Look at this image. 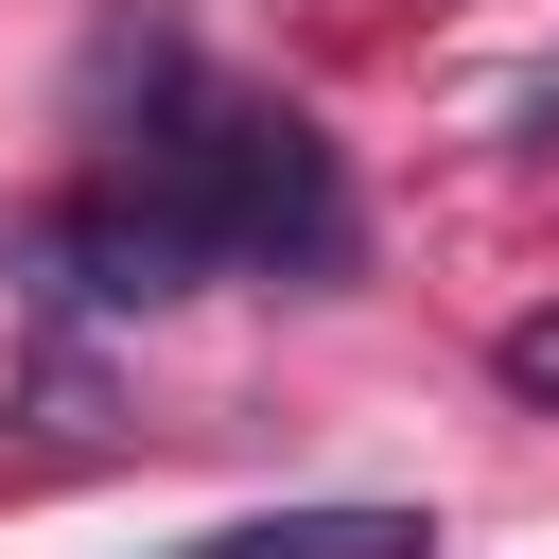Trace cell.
<instances>
[{"mask_svg": "<svg viewBox=\"0 0 559 559\" xmlns=\"http://www.w3.org/2000/svg\"><path fill=\"white\" fill-rule=\"evenodd\" d=\"M52 262H70V297H192V280H210V262H192V245H175L140 192L70 210V227H52Z\"/></svg>", "mask_w": 559, "mask_h": 559, "instance_id": "obj_2", "label": "cell"}, {"mask_svg": "<svg viewBox=\"0 0 559 559\" xmlns=\"http://www.w3.org/2000/svg\"><path fill=\"white\" fill-rule=\"evenodd\" d=\"M507 384H524V402H559V314H524V332H507Z\"/></svg>", "mask_w": 559, "mask_h": 559, "instance_id": "obj_4", "label": "cell"}, {"mask_svg": "<svg viewBox=\"0 0 559 559\" xmlns=\"http://www.w3.org/2000/svg\"><path fill=\"white\" fill-rule=\"evenodd\" d=\"M140 210L192 245V262H349V175H332V140L297 122V105H245V87H210V70H175L157 87V122H140Z\"/></svg>", "mask_w": 559, "mask_h": 559, "instance_id": "obj_1", "label": "cell"}, {"mask_svg": "<svg viewBox=\"0 0 559 559\" xmlns=\"http://www.w3.org/2000/svg\"><path fill=\"white\" fill-rule=\"evenodd\" d=\"M192 559H419V507H280V524H227Z\"/></svg>", "mask_w": 559, "mask_h": 559, "instance_id": "obj_3", "label": "cell"}]
</instances>
